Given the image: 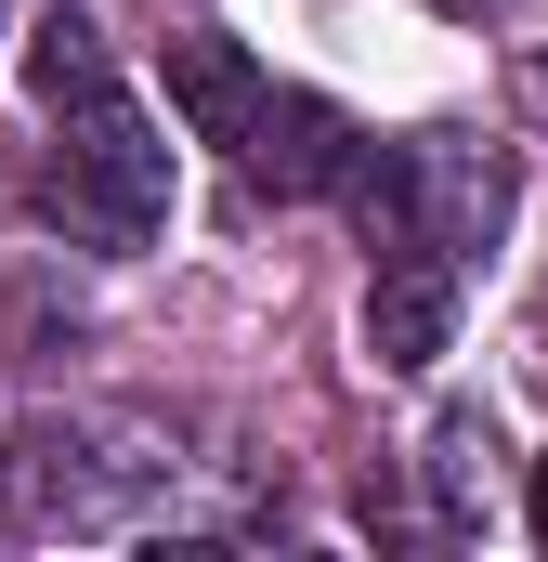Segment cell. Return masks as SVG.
Instances as JSON below:
<instances>
[{
    "mask_svg": "<svg viewBox=\"0 0 548 562\" xmlns=\"http://www.w3.org/2000/svg\"><path fill=\"white\" fill-rule=\"evenodd\" d=\"M170 105H183V132H196V144H249L274 92H262V66H249L236 40L183 26V40H170Z\"/></svg>",
    "mask_w": 548,
    "mask_h": 562,
    "instance_id": "3957f363",
    "label": "cell"
},
{
    "mask_svg": "<svg viewBox=\"0 0 548 562\" xmlns=\"http://www.w3.org/2000/svg\"><path fill=\"white\" fill-rule=\"evenodd\" d=\"M536 367H548V314H536Z\"/></svg>",
    "mask_w": 548,
    "mask_h": 562,
    "instance_id": "30bf717a",
    "label": "cell"
},
{
    "mask_svg": "<svg viewBox=\"0 0 548 562\" xmlns=\"http://www.w3.org/2000/svg\"><path fill=\"white\" fill-rule=\"evenodd\" d=\"M26 92H39L53 119H66V105H92V92H118V53H105V26L53 0V13L26 26Z\"/></svg>",
    "mask_w": 548,
    "mask_h": 562,
    "instance_id": "8992f818",
    "label": "cell"
},
{
    "mask_svg": "<svg viewBox=\"0 0 548 562\" xmlns=\"http://www.w3.org/2000/svg\"><path fill=\"white\" fill-rule=\"evenodd\" d=\"M536 537H548V458H536Z\"/></svg>",
    "mask_w": 548,
    "mask_h": 562,
    "instance_id": "9c48e42d",
    "label": "cell"
},
{
    "mask_svg": "<svg viewBox=\"0 0 548 562\" xmlns=\"http://www.w3.org/2000/svg\"><path fill=\"white\" fill-rule=\"evenodd\" d=\"M39 210L66 236H92V249H144L170 223V144H157V119L118 105V92L66 105V144L39 157Z\"/></svg>",
    "mask_w": 548,
    "mask_h": 562,
    "instance_id": "6da1fadb",
    "label": "cell"
},
{
    "mask_svg": "<svg viewBox=\"0 0 548 562\" xmlns=\"http://www.w3.org/2000/svg\"><path fill=\"white\" fill-rule=\"evenodd\" d=\"M444 340H457V262L444 249H379V276H366V353L392 380H418Z\"/></svg>",
    "mask_w": 548,
    "mask_h": 562,
    "instance_id": "7a4b0ae2",
    "label": "cell"
},
{
    "mask_svg": "<svg viewBox=\"0 0 548 562\" xmlns=\"http://www.w3.org/2000/svg\"><path fill=\"white\" fill-rule=\"evenodd\" d=\"M523 119L548 132V53H523Z\"/></svg>",
    "mask_w": 548,
    "mask_h": 562,
    "instance_id": "ba28073f",
    "label": "cell"
},
{
    "mask_svg": "<svg viewBox=\"0 0 548 562\" xmlns=\"http://www.w3.org/2000/svg\"><path fill=\"white\" fill-rule=\"evenodd\" d=\"M483 458H496V419L483 406L431 419V497H444V524H483Z\"/></svg>",
    "mask_w": 548,
    "mask_h": 562,
    "instance_id": "52a82bcc",
    "label": "cell"
},
{
    "mask_svg": "<svg viewBox=\"0 0 548 562\" xmlns=\"http://www.w3.org/2000/svg\"><path fill=\"white\" fill-rule=\"evenodd\" d=\"M249 170H262L274 196H327V183H353V119L313 105V92H287V105H262V132H249Z\"/></svg>",
    "mask_w": 548,
    "mask_h": 562,
    "instance_id": "5b68a950",
    "label": "cell"
},
{
    "mask_svg": "<svg viewBox=\"0 0 548 562\" xmlns=\"http://www.w3.org/2000/svg\"><path fill=\"white\" fill-rule=\"evenodd\" d=\"M510 223V170L470 144H418V249H483Z\"/></svg>",
    "mask_w": 548,
    "mask_h": 562,
    "instance_id": "277c9868",
    "label": "cell"
}]
</instances>
